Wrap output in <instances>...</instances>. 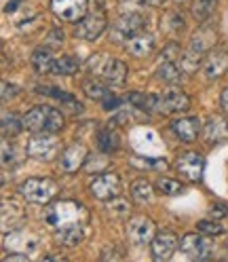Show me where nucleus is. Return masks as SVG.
I'll return each instance as SVG.
<instances>
[{"label": "nucleus", "mask_w": 228, "mask_h": 262, "mask_svg": "<svg viewBox=\"0 0 228 262\" xmlns=\"http://www.w3.org/2000/svg\"><path fill=\"white\" fill-rule=\"evenodd\" d=\"M47 222L53 228L55 239L68 248L83 243L89 231V211L78 201H57L47 209Z\"/></svg>", "instance_id": "nucleus-1"}, {"label": "nucleus", "mask_w": 228, "mask_h": 262, "mask_svg": "<svg viewBox=\"0 0 228 262\" xmlns=\"http://www.w3.org/2000/svg\"><path fill=\"white\" fill-rule=\"evenodd\" d=\"M66 121H63V114L55 108L49 106H34L26 117H24V129L30 134H57L63 129Z\"/></svg>", "instance_id": "nucleus-2"}, {"label": "nucleus", "mask_w": 228, "mask_h": 262, "mask_svg": "<svg viewBox=\"0 0 228 262\" xmlns=\"http://www.w3.org/2000/svg\"><path fill=\"white\" fill-rule=\"evenodd\" d=\"M89 70L93 76L104 78L108 85H125L127 80V63L117 59V57H108V55H93L89 59Z\"/></svg>", "instance_id": "nucleus-3"}, {"label": "nucleus", "mask_w": 228, "mask_h": 262, "mask_svg": "<svg viewBox=\"0 0 228 262\" xmlns=\"http://www.w3.org/2000/svg\"><path fill=\"white\" fill-rule=\"evenodd\" d=\"M57 190L59 186L51 178H28L26 182L19 184V194L24 199L30 203H38V205L51 203L55 199Z\"/></svg>", "instance_id": "nucleus-4"}, {"label": "nucleus", "mask_w": 228, "mask_h": 262, "mask_svg": "<svg viewBox=\"0 0 228 262\" xmlns=\"http://www.w3.org/2000/svg\"><path fill=\"white\" fill-rule=\"evenodd\" d=\"M156 237V226L148 216H133L127 222V239L135 248H144V245L152 243Z\"/></svg>", "instance_id": "nucleus-5"}, {"label": "nucleus", "mask_w": 228, "mask_h": 262, "mask_svg": "<svg viewBox=\"0 0 228 262\" xmlns=\"http://www.w3.org/2000/svg\"><path fill=\"white\" fill-rule=\"evenodd\" d=\"M26 152L36 161H53L59 152V142L53 134H47V131L44 134H34V138L28 142Z\"/></svg>", "instance_id": "nucleus-6"}, {"label": "nucleus", "mask_w": 228, "mask_h": 262, "mask_svg": "<svg viewBox=\"0 0 228 262\" xmlns=\"http://www.w3.org/2000/svg\"><path fill=\"white\" fill-rule=\"evenodd\" d=\"M144 28V19L140 13H121V17L112 24V32L110 36L114 42H127L129 38H133L135 34H140Z\"/></svg>", "instance_id": "nucleus-7"}, {"label": "nucleus", "mask_w": 228, "mask_h": 262, "mask_svg": "<svg viewBox=\"0 0 228 262\" xmlns=\"http://www.w3.org/2000/svg\"><path fill=\"white\" fill-rule=\"evenodd\" d=\"M175 171L180 173L182 178L190 180V182H199L203 178V169H205V159L201 152H194V150H188V152H182L177 155L175 159Z\"/></svg>", "instance_id": "nucleus-8"}, {"label": "nucleus", "mask_w": 228, "mask_h": 262, "mask_svg": "<svg viewBox=\"0 0 228 262\" xmlns=\"http://www.w3.org/2000/svg\"><path fill=\"white\" fill-rule=\"evenodd\" d=\"M180 248H182V252H184L188 258H192V260H207V258L214 256L216 243L211 241V239H207V237H203V235L188 233V235L182 237Z\"/></svg>", "instance_id": "nucleus-9"}, {"label": "nucleus", "mask_w": 228, "mask_h": 262, "mask_svg": "<svg viewBox=\"0 0 228 262\" xmlns=\"http://www.w3.org/2000/svg\"><path fill=\"white\" fill-rule=\"evenodd\" d=\"M106 26H108V21H106L104 11L97 9V11H93V13H87L85 17L78 21L74 34H76V38H80V40H95V38H100V36L104 34Z\"/></svg>", "instance_id": "nucleus-10"}, {"label": "nucleus", "mask_w": 228, "mask_h": 262, "mask_svg": "<svg viewBox=\"0 0 228 262\" xmlns=\"http://www.w3.org/2000/svg\"><path fill=\"white\" fill-rule=\"evenodd\" d=\"M91 194L100 201H110L114 196H119L123 190V182H121V176L117 173H102V176H95L93 182H91Z\"/></svg>", "instance_id": "nucleus-11"}, {"label": "nucleus", "mask_w": 228, "mask_h": 262, "mask_svg": "<svg viewBox=\"0 0 228 262\" xmlns=\"http://www.w3.org/2000/svg\"><path fill=\"white\" fill-rule=\"evenodd\" d=\"M89 0H51V9L61 21L78 24L89 13Z\"/></svg>", "instance_id": "nucleus-12"}, {"label": "nucleus", "mask_w": 228, "mask_h": 262, "mask_svg": "<svg viewBox=\"0 0 228 262\" xmlns=\"http://www.w3.org/2000/svg\"><path fill=\"white\" fill-rule=\"evenodd\" d=\"M190 108V100L182 89L171 87L169 91H165L163 95H158L156 102V112L161 114H175V112H186Z\"/></svg>", "instance_id": "nucleus-13"}, {"label": "nucleus", "mask_w": 228, "mask_h": 262, "mask_svg": "<svg viewBox=\"0 0 228 262\" xmlns=\"http://www.w3.org/2000/svg\"><path fill=\"white\" fill-rule=\"evenodd\" d=\"M85 161H87V146L80 144V142H74V144H70L68 148L61 152V157H59V169L66 171V173H72V171H76L80 165H83Z\"/></svg>", "instance_id": "nucleus-14"}, {"label": "nucleus", "mask_w": 228, "mask_h": 262, "mask_svg": "<svg viewBox=\"0 0 228 262\" xmlns=\"http://www.w3.org/2000/svg\"><path fill=\"white\" fill-rule=\"evenodd\" d=\"M177 237L173 235V233H158L154 239H152V243H150V248H152V258L156 260V262H165V260H169L173 254H175V250H177Z\"/></svg>", "instance_id": "nucleus-15"}, {"label": "nucleus", "mask_w": 228, "mask_h": 262, "mask_svg": "<svg viewBox=\"0 0 228 262\" xmlns=\"http://www.w3.org/2000/svg\"><path fill=\"white\" fill-rule=\"evenodd\" d=\"M226 70H228V51H224V49H216V51H211L203 61V76L207 80L220 78Z\"/></svg>", "instance_id": "nucleus-16"}, {"label": "nucleus", "mask_w": 228, "mask_h": 262, "mask_svg": "<svg viewBox=\"0 0 228 262\" xmlns=\"http://www.w3.org/2000/svg\"><path fill=\"white\" fill-rule=\"evenodd\" d=\"M171 131L184 140V142H194L197 136L201 134V121L197 117H184V119H175L171 123Z\"/></svg>", "instance_id": "nucleus-17"}, {"label": "nucleus", "mask_w": 228, "mask_h": 262, "mask_svg": "<svg viewBox=\"0 0 228 262\" xmlns=\"http://www.w3.org/2000/svg\"><path fill=\"white\" fill-rule=\"evenodd\" d=\"M5 245L11 250H36L38 248V237L34 233H30L28 228H19V231H13L11 235L5 237Z\"/></svg>", "instance_id": "nucleus-18"}, {"label": "nucleus", "mask_w": 228, "mask_h": 262, "mask_svg": "<svg viewBox=\"0 0 228 262\" xmlns=\"http://www.w3.org/2000/svg\"><path fill=\"white\" fill-rule=\"evenodd\" d=\"M125 49L129 51V55H133V57H148L154 51V36L146 34V32H140V34L127 40Z\"/></svg>", "instance_id": "nucleus-19"}, {"label": "nucleus", "mask_w": 228, "mask_h": 262, "mask_svg": "<svg viewBox=\"0 0 228 262\" xmlns=\"http://www.w3.org/2000/svg\"><path fill=\"white\" fill-rule=\"evenodd\" d=\"M184 70L180 68V63L177 61H171V59H165L161 66H158V70H156V78L161 80V83H165V85H180L182 83V78H184Z\"/></svg>", "instance_id": "nucleus-20"}, {"label": "nucleus", "mask_w": 228, "mask_h": 262, "mask_svg": "<svg viewBox=\"0 0 228 262\" xmlns=\"http://www.w3.org/2000/svg\"><path fill=\"white\" fill-rule=\"evenodd\" d=\"M24 220V207L15 199H5L3 201V231L9 233L11 228L17 226V222Z\"/></svg>", "instance_id": "nucleus-21"}, {"label": "nucleus", "mask_w": 228, "mask_h": 262, "mask_svg": "<svg viewBox=\"0 0 228 262\" xmlns=\"http://www.w3.org/2000/svg\"><path fill=\"white\" fill-rule=\"evenodd\" d=\"M203 129H205V138L209 144L228 140V121H224L222 117H209Z\"/></svg>", "instance_id": "nucleus-22"}, {"label": "nucleus", "mask_w": 228, "mask_h": 262, "mask_svg": "<svg viewBox=\"0 0 228 262\" xmlns=\"http://www.w3.org/2000/svg\"><path fill=\"white\" fill-rule=\"evenodd\" d=\"M214 40H216L214 30L201 28L197 34L192 36V40H190V49H192V51H197V53H201V55H205L209 49H211V45H214Z\"/></svg>", "instance_id": "nucleus-23"}, {"label": "nucleus", "mask_w": 228, "mask_h": 262, "mask_svg": "<svg viewBox=\"0 0 228 262\" xmlns=\"http://www.w3.org/2000/svg\"><path fill=\"white\" fill-rule=\"evenodd\" d=\"M83 91L87 93V97H91V100H97V102H102V104H106L110 97H112V93L108 91V87L102 85L95 76L89 78V80H83Z\"/></svg>", "instance_id": "nucleus-24"}, {"label": "nucleus", "mask_w": 228, "mask_h": 262, "mask_svg": "<svg viewBox=\"0 0 228 262\" xmlns=\"http://www.w3.org/2000/svg\"><path fill=\"white\" fill-rule=\"evenodd\" d=\"M119 134L114 131L112 127H106V129H100V134H97V148L102 152H114L119 150Z\"/></svg>", "instance_id": "nucleus-25"}, {"label": "nucleus", "mask_w": 228, "mask_h": 262, "mask_svg": "<svg viewBox=\"0 0 228 262\" xmlns=\"http://www.w3.org/2000/svg\"><path fill=\"white\" fill-rule=\"evenodd\" d=\"M53 63L55 59L51 57V51L49 49H36L32 53V66L38 74H47V72H53Z\"/></svg>", "instance_id": "nucleus-26"}, {"label": "nucleus", "mask_w": 228, "mask_h": 262, "mask_svg": "<svg viewBox=\"0 0 228 262\" xmlns=\"http://www.w3.org/2000/svg\"><path fill=\"white\" fill-rule=\"evenodd\" d=\"M129 102L133 106H138L144 112H156V102H158V95H150V93H138L133 91L129 95Z\"/></svg>", "instance_id": "nucleus-27"}, {"label": "nucleus", "mask_w": 228, "mask_h": 262, "mask_svg": "<svg viewBox=\"0 0 228 262\" xmlns=\"http://www.w3.org/2000/svg\"><path fill=\"white\" fill-rule=\"evenodd\" d=\"M78 59L76 57H72V55H63V57H59V59H55V63H53V72L55 74H59V76H72L76 70H78Z\"/></svg>", "instance_id": "nucleus-28"}, {"label": "nucleus", "mask_w": 228, "mask_h": 262, "mask_svg": "<svg viewBox=\"0 0 228 262\" xmlns=\"http://www.w3.org/2000/svg\"><path fill=\"white\" fill-rule=\"evenodd\" d=\"M131 194H133L135 201L148 203V201H152V184L148 180H135L131 184Z\"/></svg>", "instance_id": "nucleus-29"}, {"label": "nucleus", "mask_w": 228, "mask_h": 262, "mask_svg": "<svg viewBox=\"0 0 228 262\" xmlns=\"http://www.w3.org/2000/svg\"><path fill=\"white\" fill-rule=\"evenodd\" d=\"M24 129V121L17 119V114H5L3 117V136L5 140L15 138Z\"/></svg>", "instance_id": "nucleus-30"}, {"label": "nucleus", "mask_w": 228, "mask_h": 262, "mask_svg": "<svg viewBox=\"0 0 228 262\" xmlns=\"http://www.w3.org/2000/svg\"><path fill=\"white\" fill-rule=\"evenodd\" d=\"M214 5H216V0H194L192 15L199 21H207L211 15H214Z\"/></svg>", "instance_id": "nucleus-31"}, {"label": "nucleus", "mask_w": 228, "mask_h": 262, "mask_svg": "<svg viewBox=\"0 0 228 262\" xmlns=\"http://www.w3.org/2000/svg\"><path fill=\"white\" fill-rule=\"evenodd\" d=\"M129 211H131V205H129V201H125L123 196H114V199H110L108 203V214L114 216V218H125L129 216Z\"/></svg>", "instance_id": "nucleus-32"}, {"label": "nucleus", "mask_w": 228, "mask_h": 262, "mask_svg": "<svg viewBox=\"0 0 228 262\" xmlns=\"http://www.w3.org/2000/svg\"><path fill=\"white\" fill-rule=\"evenodd\" d=\"M156 188H158V192L167 194V196H175V194H180L184 190V186L180 182H175V180H171V178H158Z\"/></svg>", "instance_id": "nucleus-33"}, {"label": "nucleus", "mask_w": 228, "mask_h": 262, "mask_svg": "<svg viewBox=\"0 0 228 262\" xmlns=\"http://www.w3.org/2000/svg\"><path fill=\"white\" fill-rule=\"evenodd\" d=\"M59 104H61L63 110H68L70 114H80V112H83V104H80L76 97H72L70 93H63L61 100H59Z\"/></svg>", "instance_id": "nucleus-34"}, {"label": "nucleus", "mask_w": 228, "mask_h": 262, "mask_svg": "<svg viewBox=\"0 0 228 262\" xmlns=\"http://www.w3.org/2000/svg\"><path fill=\"white\" fill-rule=\"evenodd\" d=\"M197 228H199L203 235H224V231H226V228H224L220 222H211V220H203V222H199Z\"/></svg>", "instance_id": "nucleus-35"}, {"label": "nucleus", "mask_w": 228, "mask_h": 262, "mask_svg": "<svg viewBox=\"0 0 228 262\" xmlns=\"http://www.w3.org/2000/svg\"><path fill=\"white\" fill-rule=\"evenodd\" d=\"M144 5H146V0H119L121 13H140Z\"/></svg>", "instance_id": "nucleus-36"}, {"label": "nucleus", "mask_w": 228, "mask_h": 262, "mask_svg": "<svg viewBox=\"0 0 228 262\" xmlns=\"http://www.w3.org/2000/svg\"><path fill=\"white\" fill-rule=\"evenodd\" d=\"M47 45L51 49L61 47L63 45V30L61 28H53L51 32H49V36H47Z\"/></svg>", "instance_id": "nucleus-37"}, {"label": "nucleus", "mask_w": 228, "mask_h": 262, "mask_svg": "<svg viewBox=\"0 0 228 262\" xmlns=\"http://www.w3.org/2000/svg\"><path fill=\"white\" fill-rule=\"evenodd\" d=\"M17 87H15V85H9V83H3V102H9L11 100V97H15V95H17Z\"/></svg>", "instance_id": "nucleus-38"}, {"label": "nucleus", "mask_w": 228, "mask_h": 262, "mask_svg": "<svg viewBox=\"0 0 228 262\" xmlns=\"http://www.w3.org/2000/svg\"><path fill=\"white\" fill-rule=\"evenodd\" d=\"M13 159H15V150H13V146L9 148V142L5 140V144H3V161H5V165L13 163Z\"/></svg>", "instance_id": "nucleus-39"}, {"label": "nucleus", "mask_w": 228, "mask_h": 262, "mask_svg": "<svg viewBox=\"0 0 228 262\" xmlns=\"http://www.w3.org/2000/svg\"><path fill=\"white\" fill-rule=\"evenodd\" d=\"M165 59H171V61L180 59V49H177L175 45H169V47L165 49Z\"/></svg>", "instance_id": "nucleus-40"}, {"label": "nucleus", "mask_w": 228, "mask_h": 262, "mask_svg": "<svg viewBox=\"0 0 228 262\" xmlns=\"http://www.w3.org/2000/svg\"><path fill=\"white\" fill-rule=\"evenodd\" d=\"M28 260H30L28 254H11L5 258V262H28Z\"/></svg>", "instance_id": "nucleus-41"}, {"label": "nucleus", "mask_w": 228, "mask_h": 262, "mask_svg": "<svg viewBox=\"0 0 228 262\" xmlns=\"http://www.w3.org/2000/svg\"><path fill=\"white\" fill-rule=\"evenodd\" d=\"M220 104H222V108L228 112V87L222 91V95H220Z\"/></svg>", "instance_id": "nucleus-42"}, {"label": "nucleus", "mask_w": 228, "mask_h": 262, "mask_svg": "<svg viewBox=\"0 0 228 262\" xmlns=\"http://www.w3.org/2000/svg\"><path fill=\"white\" fill-rule=\"evenodd\" d=\"M165 0H146V5H152V7H161Z\"/></svg>", "instance_id": "nucleus-43"}, {"label": "nucleus", "mask_w": 228, "mask_h": 262, "mask_svg": "<svg viewBox=\"0 0 228 262\" xmlns=\"http://www.w3.org/2000/svg\"><path fill=\"white\" fill-rule=\"evenodd\" d=\"M95 3H97V5H104V0H95Z\"/></svg>", "instance_id": "nucleus-44"}, {"label": "nucleus", "mask_w": 228, "mask_h": 262, "mask_svg": "<svg viewBox=\"0 0 228 262\" xmlns=\"http://www.w3.org/2000/svg\"><path fill=\"white\" fill-rule=\"evenodd\" d=\"M175 3H180V5H182V3H186V0H175Z\"/></svg>", "instance_id": "nucleus-45"}]
</instances>
